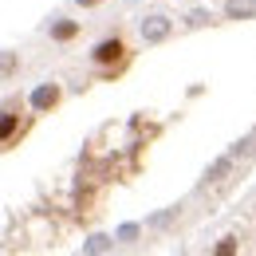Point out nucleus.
Here are the masks:
<instances>
[{"mask_svg": "<svg viewBox=\"0 0 256 256\" xmlns=\"http://www.w3.org/2000/svg\"><path fill=\"white\" fill-rule=\"evenodd\" d=\"M60 102H64V87L60 83H40L28 98V106H32V114H52V110H60Z\"/></svg>", "mask_w": 256, "mask_h": 256, "instance_id": "nucleus-3", "label": "nucleus"}, {"mask_svg": "<svg viewBox=\"0 0 256 256\" xmlns=\"http://www.w3.org/2000/svg\"><path fill=\"white\" fill-rule=\"evenodd\" d=\"M75 4H79V8H98L102 0H75Z\"/></svg>", "mask_w": 256, "mask_h": 256, "instance_id": "nucleus-9", "label": "nucleus"}, {"mask_svg": "<svg viewBox=\"0 0 256 256\" xmlns=\"http://www.w3.org/2000/svg\"><path fill=\"white\" fill-rule=\"evenodd\" d=\"M240 244H236V236H224L221 244H217V256H228V252H236Z\"/></svg>", "mask_w": 256, "mask_h": 256, "instance_id": "nucleus-8", "label": "nucleus"}, {"mask_svg": "<svg viewBox=\"0 0 256 256\" xmlns=\"http://www.w3.org/2000/svg\"><path fill=\"white\" fill-rule=\"evenodd\" d=\"M228 20H240V16H256V0H228L224 4Z\"/></svg>", "mask_w": 256, "mask_h": 256, "instance_id": "nucleus-6", "label": "nucleus"}, {"mask_svg": "<svg viewBox=\"0 0 256 256\" xmlns=\"http://www.w3.org/2000/svg\"><path fill=\"white\" fill-rule=\"evenodd\" d=\"M228 170H232V154H224V158L205 174V186H217V182H221V174H228Z\"/></svg>", "mask_w": 256, "mask_h": 256, "instance_id": "nucleus-7", "label": "nucleus"}, {"mask_svg": "<svg viewBox=\"0 0 256 256\" xmlns=\"http://www.w3.org/2000/svg\"><path fill=\"white\" fill-rule=\"evenodd\" d=\"M20 71V52H0V83H8Z\"/></svg>", "mask_w": 256, "mask_h": 256, "instance_id": "nucleus-5", "label": "nucleus"}, {"mask_svg": "<svg viewBox=\"0 0 256 256\" xmlns=\"http://www.w3.org/2000/svg\"><path fill=\"white\" fill-rule=\"evenodd\" d=\"M36 126V114H28V102L20 95H8L0 102V154L16 150Z\"/></svg>", "mask_w": 256, "mask_h": 256, "instance_id": "nucleus-2", "label": "nucleus"}, {"mask_svg": "<svg viewBox=\"0 0 256 256\" xmlns=\"http://www.w3.org/2000/svg\"><path fill=\"white\" fill-rule=\"evenodd\" d=\"M79 32H83V24H79V20H67V16L52 20V28H48L52 44H75V40H79Z\"/></svg>", "mask_w": 256, "mask_h": 256, "instance_id": "nucleus-4", "label": "nucleus"}, {"mask_svg": "<svg viewBox=\"0 0 256 256\" xmlns=\"http://www.w3.org/2000/svg\"><path fill=\"white\" fill-rule=\"evenodd\" d=\"M130 60H134V52H130V44H126V36H122V32L102 36L95 48H91V64H95V75L102 79V83L122 79L126 67H130Z\"/></svg>", "mask_w": 256, "mask_h": 256, "instance_id": "nucleus-1", "label": "nucleus"}]
</instances>
